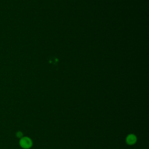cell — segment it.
Instances as JSON below:
<instances>
[{
	"mask_svg": "<svg viewBox=\"0 0 149 149\" xmlns=\"http://www.w3.org/2000/svg\"><path fill=\"white\" fill-rule=\"evenodd\" d=\"M19 145L23 149H29L33 145L32 140L28 137H22L20 139Z\"/></svg>",
	"mask_w": 149,
	"mask_h": 149,
	"instance_id": "cell-1",
	"label": "cell"
},
{
	"mask_svg": "<svg viewBox=\"0 0 149 149\" xmlns=\"http://www.w3.org/2000/svg\"><path fill=\"white\" fill-rule=\"evenodd\" d=\"M126 141V143L129 145H133L136 142L137 137L135 135H134L133 134H130L127 136Z\"/></svg>",
	"mask_w": 149,
	"mask_h": 149,
	"instance_id": "cell-2",
	"label": "cell"
},
{
	"mask_svg": "<svg viewBox=\"0 0 149 149\" xmlns=\"http://www.w3.org/2000/svg\"><path fill=\"white\" fill-rule=\"evenodd\" d=\"M16 136H17V137L20 138V139L22 138V137H23V133H22V132H20V131H18V132L16 133Z\"/></svg>",
	"mask_w": 149,
	"mask_h": 149,
	"instance_id": "cell-3",
	"label": "cell"
}]
</instances>
